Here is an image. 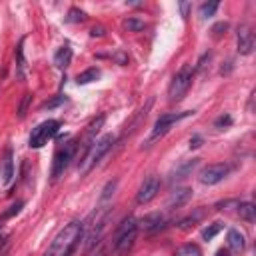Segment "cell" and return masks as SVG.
Listing matches in <instances>:
<instances>
[{
    "label": "cell",
    "instance_id": "15",
    "mask_svg": "<svg viewBox=\"0 0 256 256\" xmlns=\"http://www.w3.org/2000/svg\"><path fill=\"white\" fill-rule=\"evenodd\" d=\"M226 242H228V248H230L232 252H242V250L246 248V238H244V234H242L240 230H236V228H230V230H228Z\"/></svg>",
    "mask_w": 256,
    "mask_h": 256
},
{
    "label": "cell",
    "instance_id": "27",
    "mask_svg": "<svg viewBox=\"0 0 256 256\" xmlns=\"http://www.w3.org/2000/svg\"><path fill=\"white\" fill-rule=\"evenodd\" d=\"M214 126H216V128H220V130H224V128H228V126H232V116H230V114H222V116H218V118H216V122H214Z\"/></svg>",
    "mask_w": 256,
    "mask_h": 256
},
{
    "label": "cell",
    "instance_id": "2",
    "mask_svg": "<svg viewBox=\"0 0 256 256\" xmlns=\"http://www.w3.org/2000/svg\"><path fill=\"white\" fill-rule=\"evenodd\" d=\"M138 236V220L134 216H128L120 222V226L116 228L112 240H110V250L114 256H124L126 252H130V248L134 246Z\"/></svg>",
    "mask_w": 256,
    "mask_h": 256
},
{
    "label": "cell",
    "instance_id": "13",
    "mask_svg": "<svg viewBox=\"0 0 256 256\" xmlns=\"http://www.w3.org/2000/svg\"><path fill=\"white\" fill-rule=\"evenodd\" d=\"M190 198H192V190H190V188H176L174 192H170V196H168V200H166V208H170V210L180 208V206H184Z\"/></svg>",
    "mask_w": 256,
    "mask_h": 256
},
{
    "label": "cell",
    "instance_id": "17",
    "mask_svg": "<svg viewBox=\"0 0 256 256\" xmlns=\"http://www.w3.org/2000/svg\"><path fill=\"white\" fill-rule=\"evenodd\" d=\"M70 60H72V48H70V46H62V48L56 52V56H54V64H56L58 68H66V66L70 64Z\"/></svg>",
    "mask_w": 256,
    "mask_h": 256
},
{
    "label": "cell",
    "instance_id": "26",
    "mask_svg": "<svg viewBox=\"0 0 256 256\" xmlns=\"http://www.w3.org/2000/svg\"><path fill=\"white\" fill-rule=\"evenodd\" d=\"M116 186H118V180H110V182L104 186V190H102V196H100V204L108 202V200L114 196V190H116Z\"/></svg>",
    "mask_w": 256,
    "mask_h": 256
},
{
    "label": "cell",
    "instance_id": "16",
    "mask_svg": "<svg viewBox=\"0 0 256 256\" xmlns=\"http://www.w3.org/2000/svg\"><path fill=\"white\" fill-rule=\"evenodd\" d=\"M236 208H238V216H240V220H244V222H248V224L254 222V218H256V208H254L252 202H238Z\"/></svg>",
    "mask_w": 256,
    "mask_h": 256
},
{
    "label": "cell",
    "instance_id": "31",
    "mask_svg": "<svg viewBox=\"0 0 256 256\" xmlns=\"http://www.w3.org/2000/svg\"><path fill=\"white\" fill-rule=\"evenodd\" d=\"M62 102H64V96H56V98L44 102V104H42V110H52V108H56V106L62 104Z\"/></svg>",
    "mask_w": 256,
    "mask_h": 256
},
{
    "label": "cell",
    "instance_id": "36",
    "mask_svg": "<svg viewBox=\"0 0 256 256\" xmlns=\"http://www.w3.org/2000/svg\"><path fill=\"white\" fill-rule=\"evenodd\" d=\"M216 256H230V252H228V250H224V248H220V250L216 252Z\"/></svg>",
    "mask_w": 256,
    "mask_h": 256
},
{
    "label": "cell",
    "instance_id": "28",
    "mask_svg": "<svg viewBox=\"0 0 256 256\" xmlns=\"http://www.w3.org/2000/svg\"><path fill=\"white\" fill-rule=\"evenodd\" d=\"M226 30H228V22H218V24L212 28V36H214V38H222V36L226 34Z\"/></svg>",
    "mask_w": 256,
    "mask_h": 256
},
{
    "label": "cell",
    "instance_id": "35",
    "mask_svg": "<svg viewBox=\"0 0 256 256\" xmlns=\"http://www.w3.org/2000/svg\"><path fill=\"white\" fill-rule=\"evenodd\" d=\"M90 36H92V38H100V36H104V28H102V26H94V28L90 30Z\"/></svg>",
    "mask_w": 256,
    "mask_h": 256
},
{
    "label": "cell",
    "instance_id": "21",
    "mask_svg": "<svg viewBox=\"0 0 256 256\" xmlns=\"http://www.w3.org/2000/svg\"><path fill=\"white\" fill-rule=\"evenodd\" d=\"M202 214H204L202 210H196L192 216H186L184 220H180V222H178V228H180V230H190V228H194V226L200 222Z\"/></svg>",
    "mask_w": 256,
    "mask_h": 256
},
{
    "label": "cell",
    "instance_id": "20",
    "mask_svg": "<svg viewBox=\"0 0 256 256\" xmlns=\"http://www.w3.org/2000/svg\"><path fill=\"white\" fill-rule=\"evenodd\" d=\"M124 30L126 32H142L144 28H146V22L144 20H140V18H134V16H130V18H126L124 20Z\"/></svg>",
    "mask_w": 256,
    "mask_h": 256
},
{
    "label": "cell",
    "instance_id": "7",
    "mask_svg": "<svg viewBox=\"0 0 256 256\" xmlns=\"http://www.w3.org/2000/svg\"><path fill=\"white\" fill-rule=\"evenodd\" d=\"M192 112L190 110H186V112H170V114H162L158 120H156V124H154V128H152V134H150V138H148V144L150 142H154V140H158V138H162L176 122H180L182 118H186V116H190Z\"/></svg>",
    "mask_w": 256,
    "mask_h": 256
},
{
    "label": "cell",
    "instance_id": "34",
    "mask_svg": "<svg viewBox=\"0 0 256 256\" xmlns=\"http://www.w3.org/2000/svg\"><path fill=\"white\" fill-rule=\"evenodd\" d=\"M202 142H204V140H202V136H198V134H196V136H192V138H190V148H200V146H202Z\"/></svg>",
    "mask_w": 256,
    "mask_h": 256
},
{
    "label": "cell",
    "instance_id": "32",
    "mask_svg": "<svg viewBox=\"0 0 256 256\" xmlns=\"http://www.w3.org/2000/svg\"><path fill=\"white\" fill-rule=\"evenodd\" d=\"M178 6H180V12H182V18H188V14L192 10V4L190 2H180Z\"/></svg>",
    "mask_w": 256,
    "mask_h": 256
},
{
    "label": "cell",
    "instance_id": "5",
    "mask_svg": "<svg viewBox=\"0 0 256 256\" xmlns=\"http://www.w3.org/2000/svg\"><path fill=\"white\" fill-rule=\"evenodd\" d=\"M76 154H78V142H66L62 148H58V152L54 154V162H52V180H58L68 170Z\"/></svg>",
    "mask_w": 256,
    "mask_h": 256
},
{
    "label": "cell",
    "instance_id": "30",
    "mask_svg": "<svg viewBox=\"0 0 256 256\" xmlns=\"http://www.w3.org/2000/svg\"><path fill=\"white\" fill-rule=\"evenodd\" d=\"M112 58H114V60H116L120 66H126V64H128V60H130V58H128V54H126L124 50H118V52H114V54H112Z\"/></svg>",
    "mask_w": 256,
    "mask_h": 256
},
{
    "label": "cell",
    "instance_id": "4",
    "mask_svg": "<svg viewBox=\"0 0 256 256\" xmlns=\"http://www.w3.org/2000/svg\"><path fill=\"white\" fill-rule=\"evenodd\" d=\"M192 74H194L192 64H184L174 74V78H172V82L168 86V100L170 102H180L186 96V92H188V88L192 84Z\"/></svg>",
    "mask_w": 256,
    "mask_h": 256
},
{
    "label": "cell",
    "instance_id": "18",
    "mask_svg": "<svg viewBox=\"0 0 256 256\" xmlns=\"http://www.w3.org/2000/svg\"><path fill=\"white\" fill-rule=\"evenodd\" d=\"M98 78H100V70H98V68H88V70H84V72L78 74L76 84H78V86H86V84H90V82H94V80H98Z\"/></svg>",
    "mask_w": 256,
    "mask_h": 256
},
{
    "label": "cell",
    "instance_id": "22",
    "mask_svg": "<svg viewBox=\"0 0 256 256\" xmlns=\"http://www.w3.org/2000/svg\"><path fill=\"white\" fill-rule=\"evenodd\" d=\"M222 228H224V224H222V222H212V224H208V226L202 230V238L208 242V240H212L216 234H220V232H222Z\"/></svg>",
    "mask_w": 256,
    "mask_h": 256
},
{
    "label": "cell",
    "instance_id": "14",
    "mask_svg": "<svg viewBox=\"0 0 256 256\" xmlns=\"http://www.w3.org/2000/svg\"><path fill=\"white\" fill-rule=\"evenodd\" d=\"M164 224V216L160 212H154V214H146L142 220H138V228L146 230V232H156L160 230Z\"/></svg>",
    "mask_w": 256,
    "mask_h": 256
},
{
    "label": "cell",
    "instance_id": "24",
    "mask_svg": "<svg viewBox=\"0 0 256 256\" xmlns=\"http://www.w3.org/2000/svg\"><path fill=\"white\" fill-rule=\"evenodd\" d=\"M88 16H86V12L84 10H80V8H70L68 10V16H66V22L68 24H78V22H84Z\"/></svg>",
    "mask_w": 256,
    "mask_h": 256
},
{
    "label": "cell",
    "instance_id": "1",
    "mask_svg": "<svg viewBox=\"0 0 256 256\" xmlns=\"http://www.w3.org/2000/svg\"><path fill=\"white\" fill-rule=\"evenodd\" d=\"M80 238H82V222L74 220L56 234V238L52 240V244L42 256H70L78 246Z\"/></svg>",
    "mask_w": 256,
    "mask_h": 256
},
{
    "label": "cell",
    "instance_id": "10",
    "mask_svg": "<svg viewBox=\"0 0 256 256\" xmlns=\"http://www.w3.org/2000/svg\"><path fill=\"white\" fill-rule=\"evenodd\" d=\"M236 42H238V52L242 56H250L254 52V32H252V28L248 24H242L238 28Z\"/></svg>",
    "mask_w": 256,
    "mask_h": 256
},
{
    "label": "cell",
    "instance_id": "11",
    "mask_svg": "<svg viewBox=\"0 0 256 256\" xmlns=\"http://www.w3.org/2000/svg\"><path fill=\"white\" fill-rule=\"evenodd\" d=\"M198 158H192V160H182L178 166H174V170L170 172V182H176V180H184L186 176H190L194 172V168L198 166Z\"/></svg>",
    "mask_w": 256,
    "mask_h": 256
},
{
    "label": "cell",
    "instance_id": "9",
    "mask_svg": "<svg viewBox=\"0 0 256 256\" xmlns=\"http://www.w3.org/2000/svg\"><path fill=\"white\" fill-rule=\"evenodd\" d=\"M160 186H162V182H160L158 176H154V174L148 176V178L142 182V186H140V190H138V194H136V202H138V204H148L150 200H154V198L158 196Z\"/></svg>",
    "mask_w": 256,
    "mask_h": 256
},
{
    "label": "cell",
    "instance_id": "25",
    "mask_svg": "<svg viewBox=\"0 0 256 256\" xmlns=\"http://www.w3.org/2000/svg\"><path fill=\"white\" fill-rule=\"evenodd\" d=\"M16 58H18V64H16V74H18V78H24V40H20V44H18V48H16Z\"/></svg>",
    "mask_w": 256,
    "mask_h": 256
},
{
    "label": "cell",
    "instance_id": "29",
    "mask_svg": "<svg viewBox=\"0 0 256 256\" xmlns=\"http://www.w3.org/2000/svg\"><path fill=\"white\" fill-rule=\"evenodd\" d=\"M30 100H32V96H30V94L26 92V94H24V98H22V102H20V108H18V116H20V118H24V116H26Z\"/></svg>",
    "mask_w": 256,
    "mask_h": 256
},
{
    "label": "cell",
    "instance_id": "8",
    "mask_svg": "<svg viewBox=\"0 0 256 256\" xmlns=\"http://www.w3.org/2000/svg\"><path fill=\"white\" fill-rule=\"evenodd\" d=\"M228 166L226 164H208V166H204L202 170H200V174H198V180L202 182V184H206V186H214V184H218V182H222L226 176H228Z\"/></svg>",
    "mask_w": 256,
    "mask_h": 256
},
{
    "label": "cell",
    "instance_id": "19",
    "mask_svg": "<svg viewBox=\"0 0 256 256\" xmlns=\"http://www.w3.org/2000/svg\"><path fill=\"white\" fill-rule=\"evenodd\" d=\"M172 256H202V250H200V246L198 244H182Z\"/></svg>",
    "mask_w": 256,
    "mask_h": 256
},
{
    "label": "cell",
    "instance_id": "6",
    "mask_svg": "<svg viewBox=\"0 0 256 256\" xmlns=\"http://www.w3.org/2000/svg\"><path fill=\"white\" fill-rule=\"evenodd\" d=\"M60 130V122L58 120H46L42 124H38L32 134H30V140H28V146L30 148H42L44 144H48V140H52Z\"/></svg>",
    "mask_w": 256,
    "mask_h": 256
},
{
    "label": "cell",
    "instance_id": "23",
    "mask_svg": "<svg viewBox=\"0 0 256 256\" xmlns=\"http://www.w3.org/2000/svg\"><path fill=\"white\" fill-rule=\"evenodd\" d=\"M218 2H204L202 6H200V18L202 20H208V18H212L214 14H216V10H218Z\"/></svg>",
    "mask_w": 256,
    "mask_h": 256
},
{
    "label": "cell",
    "instance_id": "33",
    "mask_svg": "<svg viewBox=\"0 0 256 256\" xmlns=\"http://www.w3.org/2000/svg\"><path fill=\"white\" fill-rule=\"evenodd\" d=\"M94 248H96V250H94L92 256H106V244H104V242H98Z\"/></svg>",
    "mask_w": 256,
    "mask_h": 256
},
{
    "label": "cell",
    "instance_id": "3",
    "mask_svg": "<svg viewBox=\"0 0 256 256\" xmlns=\"http://www.w3.org/2000/svg\"><path fill=\"white\" fill-rule=\"evenodd\" d=\"M114 134H104V136H100V138H96L94 142H92V146L86 150V154L80 158V174L82 176H86V174H90V170L96 166V164H100V160L104 158V154L112 148V144H114Z\"/></svg>",
    "mask_w": 256,
    "mask_h": 256
},
{
    "label": "cell",
    "instance_id": "12",
    "mask_svg": "<svg viewBox=\"0 0 256 256\" xmlns=\"http://www.w3.org/2000/svg\"><path fill=\"white\" fill-rule=\"evenodd\" d=\"M0 176H2V184H4V186H8V184L12 182V178H14V152H12V148H6V150H4Z\"/></svg>",
    "mask_w": 256,
    "mask_h": 256
}]
</instances>
